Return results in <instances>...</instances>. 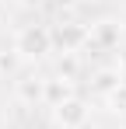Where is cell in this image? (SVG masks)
Masks as SVG:
<instances>
[{
	"label": "cell",
	"mask_w": 126,
	"mask_h": 129,
	"mask_svg": "<svg viewBox=\"0 0 126 129\" xmlns=\"http://www.w3.org/2000/svg\"><path fill=\"white\" fill-rule=\"evenodd\" d=\"M42 91H46V77H35V73H25L18 84H14V98H18L21 105L35 108L42 105Z\"/></svg>",
	"instance_id": "5b68a950"
},
{
	"label": "cell",
	"mask_w": 126,
	"mask_h": 129,
	"mask_svg": "<svg viewBox=\"0 0 126 129\" xmlns=\"http://www.w3.org/2000/svg\"><path fill=\"white\" fill-rule=\"evenodd\" d=\"M77 129H95V122H91V119H88V122H81V126Z\"/></svg>",
	"instance_id": "4fadbf2b"
},
{
	"label": "cell",
	"mask_w": 126,
	"mask_h": 129,
	"mask_svg": "<svg viewBox=\"0 0 126 129\" xmlns=\"http://www.w3.org/2000/svg\"><path fill=\"white\" fill-rule=\"evenodd\" d=\"M46 0H18V7H25V11H39Z\"/></svg>",
	"instance_id": "30bf717a"
},
{
	"label": "cell",
	"mask_w": 126,
	"mask_h": 129,
	"mask_svg": "<svg viewBox=\"0 0 126 129\" xmlns=\"http://www.w3.org/2000/svg\"><path fill=\"white\" fill-rule=\"evenodd\" d=\"M105 105H109V112H112V115L126 119V80H123L119 87H116L112 94H105Z\"/></svg>",
	"instance_id": "9c48e42d"
},
{
	"label": "cell",
	"mask_w": 126,
	"mask_h": 129,
	"mask_svg": "<svg viewBox=\"0 0 126 129\" xmlns=\"http://www.w3.org/2000/svg\"><path fill=\"white\" fill-rule=\"evenodd\" d=\"M77 73H81V59H77V52H63L60 63H56V77H63V80H77Z\"/></svg>",
	"instance_id": "ba28073f"
},
{
	"label": "cell",
	"mask_w": 126,
	"mask_h": 129,
	"mask_svg": "<svg viewBox=\"0 0 126 129\" xmlns=\"http://www.w3.org/2000/svg\"><path fill=\"white\" fill-rule=\"evenodd\" d=\"M53 122H56V129H77L81 122H88V101L74 94L70 101L53 108Z\"/></svg>",
	"instance_id": "3957f363"
},
{
	"label": "cell",
	"mask_w": 126,
	"mask_h": 129,
	"mask_svg": "<svg viewBox=\"0 0 126 129\" xmlns=\"http://www.w3.org/2000/svg\"><path fill=\"white\" fill-rule=\"evenodd\" d=\"M123 39V24L116 21V18H102L98 24H91V45H98V49H116Z\"/></svg>",
	"instance_id": "277c9868"
},
{
	"label": "cell",
	"mask_w": 126,
	"mask_h": 129,
	"mask_svg": "<svg viewBox=\"0 0 126 129\" xmlns=\"http://www.w3.org/2000/svg\"><path fill=\"white\" fill-rule=\"evenodd\" d=\"M84 45H91V28L81 21H60L53 24V49L60 52H81Z\"/></svg>",
	"instance_id": "7a4b0ae2"
},
{
	"label": "cell",
	"mask_w": 126,
	"mask_h": 129,
	"mask_svg": "<svg viewBox=\"0 0 126 129\" xmlns=\"http://www.w3.org/2000/svg\"><path fill=\"white\" fill-rule=\"evenodd\" d=\"M123 80H126V77H123V70H119V66H98V70L91 73V80H88V84H91V94H102V98H105V94H112Z\"/></svg>",
	"instance_id": "8992f818"
},
{
	"label": "cell",
	"mask_w": 126,
	"mask_h": 129,
	"mask_svg": "<svg viewBox=\"0 0 126 129\" xmlns=\"http://www.w3.org/2000/svg\"><path fill=\"white\" fill-rule=\"evenodd\" d=\"M74 98V84L70 80H63V77H46V91H42V105L56 108L63 101H70Z\"/></svg>",
	"instance_id": "52a82bcc"
},
{
	"label": "cell",
	"mask_w": 126,
	"mask_h": 129,
	"mask_svg": "<svg viewBox=\"0 0 126 129\" xmlns=\"http://www.w3.org/2000/svg\"><path fill=\"white\" fill-rule=\"evenodd\" d=\"M14 56L18 59H28V63H39L53 52V28L46 24H21L14 31Z\"/></svg>",
	"instance_id": "6da1fadb"
},
{
	"label": "cell",
	"mask_w": 126,
	"mask_h": 129,
	"mask_svg": "<svg viewBox=\"0 0 126 129\" xmlns=\"http://www.w3.org/2000/svg\"><path fill=\"white\" fill-rule=\"evenodd\" d=\"M49 4H56V7H63V11H70V7H77L81 0H49Z\"/></svg>",
	"instance_id": "8fae6325"
},
{
	"label": "cell",
	"mask_w": 126,
	"mask_h": 129,
	"mask_svg": "<svg viewBox=\"0 0 126 129\" xmlns=\"http://www.w3.org/2000/svg\"><path fill=\"white\" fill-rule=\"evenodd\" d=\"M11 66H14V59H11V56H4V52H0V73H7V70H11Z\"/></svg>",
	"instance_id": "7c38bea8"
}]
</instances>
